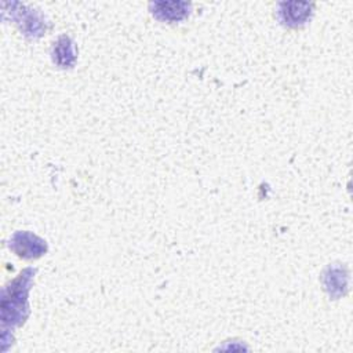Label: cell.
I'll return each instance as SVG.
<instances>
[{
    "mask_svg": "<svg viewBox=\"0 0 353 353\" xmlns=\"http://www.w3.org/2000/svg\"><path fill=\"white\" fill-rule=\"evenodd\" d=\"M10 250L23 259H36L47 252V243L28 230H18L10 237Z\"/></svg>",
    "mask_w": 353,
    "mask_h": 353,
    "instance_id": "obj_2",
    "label": "cell"
},
{
    "mask_svg": "<svg viewBox=\"0 0 353 353\" xmlns=\"http://www.w3.org/2000/svg\"><path fill=\"white\" fill-rule=\"evenodd\" d=\"M51 58L52 62L59 68H72L77 59V51L74 41L66 36L62 34L54 41L52 50H51Z\"/></svg>",
    "mask_w": 353,
    "mask_h": 353,
    "instance_id": "obj_7",
    "label": "cell"
},
{
    "mask_svg": "<svg viewBox=\"0 0 353 353\" xmlns=\"http://www.w3.org/2000/svg\"><path fill=\"white\" fill-rule=\"evenodd\" d=\"M34 269H25L14 279L10 284H7L3 290L1 295V320L3 327L10 324L11 328L19 327L25 323L29 314V303H28V292L32 285Z\"/></svg>",
    "mask_w": 353,
    "mask_h": 353,
    "instance_id": "obj_1",
    "label": "cell"
},
{
    "mask_svg": "<svg viewBox=\"0 0 353 353\" xmlns=\"http://www.w3.org/2000/svg\"><path fill=\"white\" fill-rule=\"evenodd\" d=\"M323 284L332 299L345 295L347 290V270L339 265H330L323 273Z\"/></svg>",
    "mask_w": 353,
    "mask_h": 353,
    "instance_id": "obj_6",
    "label": "cell"
},
{
    "mask_svg": "<svg viewBox=\"0 0 353 353\" xmlns=\"http://www.w3.org/2000/svg\"><path fill=\"white\" fill-rule=\"evenodd\" d=\"M313 4L307 1H280L277 4V19L288 28H298L310 18Z\"/></svg>",
    "mask_w": 353,
    "mask_h": 353,
    "instance_id": "obj_3",
    "label": "cell"
},
{
    "mask_svg": "<svg viewBox=\"0 0 353 353\" xmlns=\"http://www.w3.org/2000/svg\"><path fill=\"white\" fill-rule=\"evenodd\" d=\"M18 10H12V19L28 37H40L46 32L44 18L36 11L21 3H17Z\"/></svg>",
    "mask_w": 353,
    "mask_h": 353,
    "instance_id": "obj_4",
    "label": "cell"
},
{
    "mask_svg": "<svg viewBox=\"0 0 353 353\" xmlns=\"http://www.w3.org/2000/svg\"><path fill=\"white\" fill-rule=\"evenodd\" d=\"M152 15L163 22H178L189 17L192 3L188 1H152L149 3Z\"/></svg>",
    "mask_w": 353,
    "mask_h": 353,
    "instance_id": "obj_5",
    "label": "cell"
}]
</instances>
